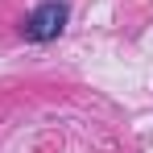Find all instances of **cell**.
Here are the masks:
<instances>
[{"mask_svg": "<svg viewBox=\"0 0 153 153\" xmlns=\"http://www.w3.org/2000/svg\"><path fill=\"white\" fill-rule=\"evenodd\" d=\"M62 25H66V4L50 0V4L33 8V17L25 21V37H33V42H50V37L62 33Z\"/></svg>", "mask_w": 153, "mask_h": 153, "instance_id": "1", "label": "cell"}]
</instances>
